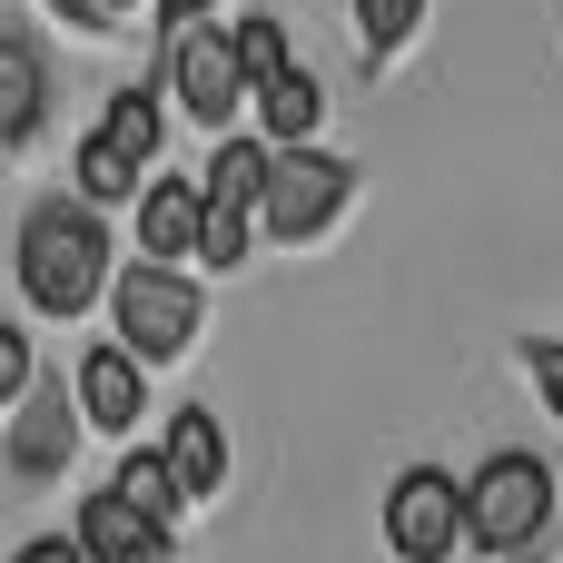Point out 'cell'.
<instances>
[{
	"label": "cell",
	"instance_id": "obj_17",
	"mask_svg": "<svg viewBox=\"0 0 563 563\" xmlns=\"http://www.w3.org/2000/svg\"><path fill=\"white\" fill-rule=\"evenodd\" d=\"M228 30H238V69H247V89H267V79L297 69V40H287L277 10H247V20H228Z\"/></svg>",
	"mask_w": 563,
	"mask_h": 563
},
{
	"label": "cell",
	"instance_id": "obj_1",
	"mask_svg": "<svg viewBox=\"0 0 563 563\" xmlns=\"http://www.w3.org/2000/svg\"><path fill=\"white\" fill-rule=\"evenodd\" d=\"M10 277H20V297H30L40 317H89V307H109V287H119L109 208H89V198H40V208L20 218V238H10Z\"/></svg>",
	"mask_w": 563,
	"mask_h": 563
},
{
	"label": "cell",
	"instance_id": "obj_6",
	"mask_svg": "<svg viewBox=\"0 0 563 563\" xmlns=\"http://www.w3.org/2000/svg\"><path fill=\"white\" fill-rule=\"evenodd\" d=\"M376 525H386V554L396 563H455L475 544V534H465V485H455L445 465H406V475L386 485Z\"/></svg>",
	"mask_w": 563,
	"mask_h": 563
},
{
	"label": "cell",
	"instance_id": "obj_15",
	"mask_svg": "<svg viewBox=\"0 0 563 563\" xmlns=\"http://www.w3.org/2000/svg\"><path fill=\"white\" fill-rule=\"evenodd\" d=\"M99 129H109V139H119V148H129L148 178H158V139H168V79H139V89H119V99L99 109Z\"/></svg>",
	"mask_w": 563,
	"mask_h": 563
},
{
	"label": "cell",
	"instance_id": "obj_2",
	"mask_svg": "<svg viewBox=\"0 0 563 563\" xmlns=\"http://www.w3.org/2000/svg\"><path fill=\"white\" fill-rule=\"evenodd\" d=\"M554 465L544 455H525V445H505V455H485L475 475H465V534L485 544L495 563L534 554L544 534H554Z\"/></svg>",
	"mask_w": 563,
	"mask_h": 563
},
{
	"label": "cell",
	"instance_id": "obj_3",
	"mask_svg": "<svg viewBox=\"0 0 563 563\" xmlns=\"http://www.w3.org/2000/svg\"><path fill=\"white\" fill-rule=\"evenodd\" d=\"M198 327H208V287H198L188 267H158V257L119 267V287H109V336H119L139 366H178V356L198 346Z\"/></svg>",
	"mask_w": 563,
	"mask_h": 563
},
{
	"label": "cell",
	"instance_id": "obj_24",
	"mask_svg": "<svg viewBox=\"0 0 563 563\" xmlns=\"http://www.w3.org/2000/svg\"><path fill=\"white\" fill-rule=\"evenodd\" d=\"M10 563H89V554H79V534H30Z\"/></svg>",
	"mask_w": 563,
	"mask_h": 563
},
{
	"label": "cell",
	"instance_id": "obj_19",
	"mask_svg": "<svg viewBox=\"0 0 563 563\" xmlns=\"http://www.w3.org/2000/svg\"><path fill=\"white\" fill-rule=\"evenodd\" d=\"M416 20H426V0H356V30H366L376 59H396V49L416 40Z\"/></svg>",
	"mask_w": 563,
	"mask_h": 563
},
{
	"label": "cell",
	"instance_id": "obj_4",
	"mask_svg": "<svg viewBox=\"0 0 563 563\" xmlns=\"http://www.w3.org/2000/svg\"><path fill=\"white\" fill-rule=\"evenodd\" d=\"M346 208H356V158H336V148H277V188L257 208V238L267 247H317Z\"/></svg>",
	"mask_w": 563,
	"mask_h": 563
},
{
	"label": "cell",
	"instance_id": "obj_14",
	"mask_svg": "<svg viewBox=\"0 0 563 563\" xmlns=\"http://www.w3.org/2000/svg\"><path fill=\"white\" fill-rule=\"evenodd\" d=\"M247 109H257V139H267V148H317L327 89H317V69H287V79H267Z\"/></svg>",
	"mask_w": 563,
	"mask_h": 563
},
{
	"label": "cell",
	"instance_id": "obj_26",
	"mask_svg": "<svg viewBox=\"0 0 563 563\" xmlns=\"http://www.w3.org/2000/svg\"><path fill=\"white\" fill-rule=\"evenodd\" d=\"M515 563H534V554H515Z\"/></svg>",
	"mask_w": 563,
	"mask_h": 563
},
{
	"label": "cell",
	"instance_id": "obj_5",
	"mask_svg": "<svg viewBox=\"0 0 563 563\" xmlns=\"http://www.w3.org/2000/svg\"><path fill=\"white\" fill-rule=\"evenodd\" d=\"M168 49V99H178V119H198L208 139H228L238 119H247V69H238V30L228 20H198V30H178V40H158Z\"/></svg>",
	"mask_w": 563,
	"mask_h": 563
},
{
	"label": "cell",
	"instance_id": "obj_7",
	"mask_svg": "<svg viewBox=\"0 0 563 563\" xmlns=\"http://www.w3.org/2000/svg\"><path fill=\"white\" fill-rule=\"evenodd\" d=\"M79 386H59V376H40L20 406H10V435H0V455H10V475L20 485H40V475H59L69 465V445H79Z\"/></svg>",
	"mask_w": 563,
	"mask_h": 563
},
{
	"label": "cell",
	"instance_id": "obj_12",
	"mask_svg": "<svg viewBox=\"0 0 563 563\" xmlns=\"http://www.w3.org/2000/svg\"><path fill=\"white\" fill-rule=\"evenodd\" d=\"M208 208H238V218H257L267 208V188H277V148L257 139V129H228V139H208Z\"/></svg>",
	"mask_w": 563,
	"mask_h": 563
},
{
	"label": "cell",
	"instance_id": "obj_23",
	"mask_svg": "<svg viewBox=\"0 0 563 563\" xmlns=\"http://www.w3.org/2000/svg\"><path fill=\"white\" fill-rule=\"evenodd\" d=\"M158 10V40H178V30H198V20H218V0H148Z\"/></svg>",
	"mask_w": 563,
	"mask_h": 563
},
{
	"label": "cell",
	"instance_id": "obj_11",
	"mask_svg": "<svg viewBox=\"0 0 563 563\" xmlns=\"http://www.w3.org/2000/svg\"><path fill=\"white\" fill-rule=\"evenodd\" d=\"M40 119H49V59H40V40H30V30H10V20H0V158H10V148H30V139H40Z\"/></svg>",
	"mask_w": 563,
	"mask_h": 563
},
{
	"label": "cell",
	"instance_id": "obj_8",
	"mask_svg": "<svg viewBox=\"0 0 563 563\" xmlns=\"http://www.w3.org/2000/svg\"><path fill=\"white\" fill-rule=\"evenodd\" d=\"M69 386H79V416H89V435H119V445H139V416H148V366L109 336V346H89L79 366H69Z\"/></svg>",
	"mask_w": 563,
	"mask_h": 563
},
{
	"label": "cell",
	"instance_id": "obj_13",
	"mask_svg": "<svg viewBox=\"0 0 563 563\" xmlns=\"http://www.w3.org/2000/svg\"><path fill=\"white\" fill-rule=\"evenodd\" d=\"M158 445H168V465H178L188 505H208V495L228 485V426H218V406H178Z\"/></svg>",
	"mask_w": 563,
	"mask_h": 563
},
{
	"label": "cell",
	"instance_id": "obj_9",
	"mask_svg": "<svg viewBox=\"0 0 563 563\" xmlns=\"http://www.w3.org/2000/svg\"><path fill=\"white\" fill-rule=\"evenodd\" d=\"M69 534H79V554H89V563H168V525H148V515H139L119 485L79 495Z\"/></svg>",
	"mask_w": 563,
	"mask_h": 563
},
{
	"label": "cell",
	"instance_id": "obj_18",
	"mask_svg": "<svg viewBox=\"0 0 563 563\" xmlns=\"http://www.w3.org/2000/svg\"><path fill=\"white\" fill-rule=\"evenodd\" d=\"M247 247H257V218H238V208H208V238H198V267L238 277V267H247Z\"/></svg>",
	"mask_w": 563,
	"mask_h": 563
},
{
	"label": "cell",
	"instance_id": "obj_16",
	"mask_svg": "<svg viewBox=\"0 0 563 563\" xmlns=\"http://www.w3.org/2000/svg\"><path fill=\"white\" fill-rule=\"evenodd\" d=\"M109 485H119L148 525H178V515H188V485H178V465H168V445H158V435H148V445H129Z\"/></svg>",
	"mask_w": 563,
	"mask_h": 563
},
{
	"label": "cell",
	"instance_id": "obj_10",
	"mask_svg": "<svg viewBox=\"0 0 563 563\" xmlns=\"http://www.w3.org/2000/svg\"><path fill=\"white\" fill-rule=\"evenodd\" d=\"M198 238H208V188L158 168V178L139 188V257H158V267H188V257H198Z\"/></svg>",
	"mask_w": 563,
	"mask_h": 563
},
{
	"label": "cell",
	"instance_id": "obj_22",
	"mask_svg": "<svg viewBox=\"0 0 563 563\" xmlns=\"http://www.w3.org/2000/svg\"><path fill=\"white\" fill-rule=\"evenodd\" d=\"M49 10H59V20H69V30H79V40H109V30H119V20H129V10H119V0H49Z\"/></svg>",
	"mask_w": 563,
	"mask_h": 563
},
{
	"label": "cell",
	"instance_id": "obj_25",
	"mask_svg": "<svg viewBox=\"0 0 563 563\" xmlns=\"http://www.w3.org/2000/svg\"><path fill=\"white\" fill-rule=\"evenodd\" d=\"M119 10H139V0H119Z\"/></svg>",
	"mask_w": 563,
	"mask_h": 563
},
{
	"label": "cell",
	"instance_id": "obj_20",
	"mask_svg": "<svg viewBox=\"0 0 563 563\" xmlns=\"http://www.w3.org/2000/svg\"><path fill=\"white\" fill-rule=\"evenodd\" d=\"M40 376H49V366L30 356V327H10V317H0V406H20Z\"/></svg>",
	"mask_w": 563,
	"mask_h": 563
},
{
	"label": "cell",
	"instance_id": "obj_21",
	"mask_svg": "<svg viewBox=\"0 0 563 563\" xmlns=\"http://www.w3.org/2000/svg\"><path fill=\"white\" fill-rule=\"evenodd\" d=\"M525 376H534V396L554 406V426H563V336H525Z\"/></svg>",
	"mask_w": 563,
	"mask_h": 563
}]
</instances>
